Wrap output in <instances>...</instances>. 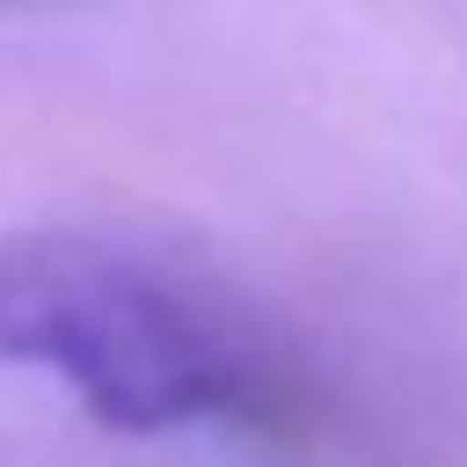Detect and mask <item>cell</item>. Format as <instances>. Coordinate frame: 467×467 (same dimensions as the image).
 Returning a JSON list of instances; mask_svg holds the SVG:
<instances>
[{"instance_id":"1","label":"cell","mask_w":467,"mask_h":467,"mask_svg":"<svg viewBox=\"0 0 467 467\" xmlns=\"http://www.w3.org/2000/svg\"><path fill=\"white\" fill-rule=\"evenodd\" d=\"M0 365L58 379L117 438L285 416L270 343L212 285L80 226L0 234Z\"/></svg>"}]
</instances>
